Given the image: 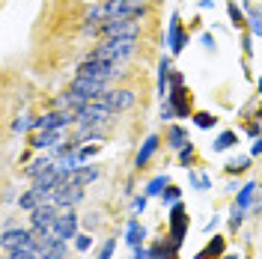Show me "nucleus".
<instances>
[{
  "mask_svg": "<svg viewBox=\"0 0 262 259\" xmlns=\"http://www.w3.org/2000/svg\"><path fill=\"white\" fill-rule=\"evenodd\" d=\"M111 116H114V111H111L107 104H101V101H90V104H83L81 111L75 114V122H78V125H104Z\"/></svg>",
  "mask_w": 262,
  "mask_h": 259,
  "instance_id": "nucleus-2",
  "label": "nucleus"
},
{
  "mask_svg": "<svg viewBox=\"0 0 262 259\" xmlns=\"http://www.w3.org/2000/svg\"><path fill=\"white\" fill-rule=\"evenodd\" d=\"M203 45H206V48H214V39H212V36H209V33L203 36Z\"/></svg>",
  "mask_w": 262,
  "mask_h": 259,
  "instance_id": "nucleus-36",
  "label": "nucleus"
},
{
  "mask_svg": "<svg viewBox=\"0 0 262 259\" xmlns=\"http://www.w3.org/2000/svg\"><path fill=\"white\" fill-rule=\"evenodd\" d=\"M256 188H259V185H256V182H247L245 188H242V191H238V197H235V209H242V211H245L247 206H250V203H253V197H256Z\"/></svg>",
  "mask_w": 262,
  "mask_h": 259,
  "instance_id": "nucleus-16",
  "label": "nucleus"
},
{
  "mask_svg": "<svg viewBox=\"0 0 262 259\" xmlns=\"http://www.w3.org/2000/svg\"><path fill=\"white\" fill-rule=\"evenodd\" d=\"M250 155H262V137H256V143L250 149Z\"/></svg>",
  "mask_w": 262,
  "mask_h": 259,
  "instance_id": "nucleus-35",
  "label": "nucleus"
},
{
  "mask_svg": "<svg viewBox=\"0 0 262 259\" xmlns=\"http://www.w3.org/2000/svg\"><path fill=\"white\" fill-rule=\"evenodd\" d=\"M221 250H224V239H214V242L209 244V253H212V256H221Z\"/></svg>",
  "mask_w": 262,
  "mask_h": 259,
  "instance_id": "nucleus-29",
  "label": "nucleus"
},
{
  "mask_svg": "<svg viewBox=\"0 0 262 259\" xmlns=\"http://www.w3.org/2000/svg\"><path fill=\"white\" fill-rule=\"evenodd\" d=\"M256 119H262V101H259V114H256Z\"/></svg>",
  "mask_w": 262,
  "mask_h": 259,
  "instance_id": "nucleus-37",
  "label": "nucleus"
},
{
  "mask_svg": "<svg viewBox=\"0 0 262 259\" xmlns=\"http://www.w3.org/2000/svg\"><path fill=\"white\" fill-rule=\"evenodd\" d=\"M155 149H158V137H155V134H149V137H146V143H143V149L137 152V158H134V164H137V167H143V164H146L149 158L155 155Z\"/></svg>",
  "mask_w": 262,
  "mask_h": 259,
  "instance_id": "nucleus-17",
  "label": "nucleus"
},
{
  "mask_svg": "<svg viewBox=\"0 0 262 259\" xmlns=\"http://www.w3.org/2000/svg\"><path fill=\"white\" fill-rule=\"evenodd\" d=\"M167 188H170V179H167V176H155L146 185V197H158V194H164Z\"/></svg>",
  "mask_w": 262,
  "mask_h": 259,
  "instance_id": "nucleus-18",
  "label": "nucleus"
},
{
  "mask_svg": "<svg viewBox=\"0 0 262 259\" xmlns=\"http://www.w3.org/2000/svg\"><path fill=\"white\" fill-rule=\"evenodd\" d=\"M96 101H101V104H107L114 114H119V111H128L131 104L137 101V96L131 93V90H104L101 96L96 98Z\"/></svg>",
  "mask_w": 262,
  "mask_h": 259,
  "instance_id": "nucleus-7",
  "label": "nucleus"
},
{
  "mask_svg": "<svg viewBox=\"0 0 262 259\" xmlns=\"http://www.w3.org/2000/svg\"><path fill=\"white\" fill-rule=\"evenodd\" d=\"M96 179H98V170H96V167H75V170L66 176V182H72V185L83 188V185H90V182H96Z\"/></svg>",
  "mask_w": 262,
  "mask_h": 259,
  "instance_id": "nucleus-11",
  "label": "nucleus"
},
{
  "mask_svg": "<svg viewBox=\"0 0 262 259\" xmlns=\"http://www.w3.org/2000/svg\"><path fill=\"white\" fill-rule=\"evenodd\" d=\"M247 24H250V33H253V36H262V6H259V9H256V6L250 9Z\"/></svg>",
  "mask_w": 262,
  "mask_h": 259,
  "instance_id": "nucleus-21",
  "label": "nucleus"
},
{
  "mask_svg": "<svg viewBox=\"0 0 262 259\" xmlns=\"http://www.w3.org/2000/svg\"><path fill=\"white\" fill-rule=\"evenodd\" d=\"M242 227V209L232 211V218H229V229H238Z\"/></svg>",
  "mask_w": 262,
  "mask_h": 259,
  "instance_id": "nucleus-31",
  "label": "nucleus"
},
{
  "mask_svg": "<svg viewBox=\"0 0 262 259\" xmlns=\"http://www.w3.org/2000/svg\"><path fill=\"white\" fill-rule=\"evenodd\" d=\"M134 3H143V0H134Z\"/></svg>",
  "mask_w": 262,
  "mask_h": 259,
  "instance_id": "nucleus-40",
  "label": "nucleus"
},
{
  "mask_svg": "<svg viewBox=\"0 0 262 259\" xmlns=\"http://www.w3.org/2000/svg\"><path fill=\"white\" fill-rule=\"evenodd\" d=\"M140 30V24L134 21V18H116V21H104V39H122V36H137Z\"/></svg>",
  "mask_w": 262,
  "mask_h": 259,
  "instance_id": "nucleus-8",
  "label": "nucleus"
},
{
  "mask_svg": "<svg viewBox=\"0 0 262 259\" xmlns=\"http://www.w3.org/2000/svg\"><path fill=\"white\" fill-rule=\"evenodd\" d=\"M185 232H188V211H185L182 203H176V206H170V239L182 244Z\"/></svg>",
  "mask_w": 262,
  "mask_h": 259,
  "instance_id": "nucleus-9",
  "label": "nucleus"
},
{
  "mask_svg": "<svg viewBox=\"0 0 262 259\" xmlns=\"http://www.w3.org/2000/svg\"><path fill=\"white\" fill-rule=\"evenodd\" d=\"M143 235H146V232H143V227H140L137 221H131V224H128V244H131V247H140Z\"/></svg>",
  "mask_w": 262,
  "mask_h": 259,
  "instance_id": "nucleus-20",
  "label": "nucleus"
},
{
  "mask_svg": "<svg viewBox=\"0 0 262 259\" xmlns=\"http://www.w3.org/2000/svg\"><path fill=\"white\" fill-rule=\"evenodd\" d=\"M116 72H119V66L114 63H101V60H93V57H86L78 69V78H93V81H111Z\"/></svg>",
  "mask_w": 262,
  "mask_h": 259,
  "instance_id": "nucleus-3",
  "label": "nucleus"
},
{
  "mask_svg": "<svg viewBox=\"0 0 262 259\" xmlns=\"http://www.w3.org/2000/svg\"><path fill=\"white\" fill-rule=\"evenodd\" d=\"M179 158H182V164H191V161H194V146H185V149H179Z\"/></svg>",
  "mask_w": 262,
  "mask_h": 259,
  "instance_id": "nucleus-27",
  "label": "nucleus"
},
{
  "mask_svg": "<svg viewBox=\"0 0 262 259\" xmlns=\"http://www.w3.org/2000/svg\"><path fill=\"white\" fill-rule=\"evenodd\" d=\"M170 83H173V69H170L167 60H161V69H158V96H161V98H167Z\"/></svg>",
  "mask_w": 262,
  "mask_h": 259,
  "instance_id": "nucleus-13",
  "label": "nucleus"
},
{
  "mask_svg": "<svg viewBox=\"0 0 262 259\" xmlns=\"http://www.w3.org/2000/svg\"><path fill=\"white\" fill-rule=\"evenodd\" d=\"M245 167H247V158H245V155H242V158H232V161L227 164V170H229V173H242Z\"/></svg>",
  "mask_w": 262,
  "mask_h": 259,
  "instance_id": "nucleus-25",
  "label": "nucleus"
},
{
  "mask_svg": "<svg viewBox=\"0 0 262 259\" xmlns=\"http://www.w3.org/2000/svg\"><path fill=\"white\" fill-rule=\"evenodd\" d=\"M259 93H262V78H259Z\"/></svg>",
  "mask_w": 262,
  "mask_h": 259,
  "instance_id": "nucleus-39",
  "label": "nucleus"
},
{
  "mask_svg": "<svg viewBox=\"0 0 262 259\" xmlns=\"http://www.w3.org/2000/svg\"><path fill=\"white\" fill-rule=\"evenodd\" d=\"M238 143V137H235V131H224V134H217V140H214V152H224L229 146Z\"/></svg>",
  "mask_w": 262,
  "mask_h": 259,
  "instance_id": "nucleus-19",
  "label": "nucleus"
},
{
  "mask_svg": "<svg viewBox=\"0 0 262 259\" xmlns=\"http://www.w3.org/2000/svg\"><path fill=\"white\" fill-rule=\"evenodd\" d=\"M72 90H75V93H81L83 98H90V101H96V98L107 90V83H104V81H93V78H78V75H75Z\"/></svg>",
  "mask_w": 262,
  "mask_h": 259,
  "instance_id": "nucleus-10",
  "label": "nucleus"
},
{
  "mask_svg": "<svg viewBox=\"0 0 262 259\" xmlns=\"http://www.w3.org/2000/svg\"><path fill=\"white\" fill-rule=\"evenodd\" d=\"M57 214H60V209H57L54 203H42L39 209H33V214H30V229H33V235L51 232L54 221H57Z\"/></svg>",
  "mask_w": 262,
  "mask_h": 259,
  "instance_id": "nucleus-4",
  "label": "nucleus"
},
{
  "mask_svg": "<svg viewBox=\"0 0 262 259\" xmlns=\"http://www.w3.org/2000/svg\"><path fill=\"white\" fill-rule=\"evenodd\" d=\"M134 209H137V211L146 209V197H137V200H134Z\"/></svg>",
  "mask_w": 262,
  "mask_h": 259,
  "instance_id": "nucleus-34",
  "label": "nucleus"
},
{
  "mask_svg": "<svg viewBox=\"0 0 262 259\" xmlns=\"http://www.w3.org/2000/svg\"><path fill=\"white\" fill-rule=\"evenodd\" d=\"M194 122H196V128H214V122H217V119H214L212 114H196Z\"/></svg>",
  "mask_w": 262,
  "mask_h": 259,
  "instance_id": "nucleus-23",
  "label": "nucleus"
},
{
  "mask_svg": "<svg viewBox=\"0 0 262 259\" xmlns=\"http://www.w3.org/2000/svg\"><path fill=\"white\" fill-rule=\"evenodd\" d=\"M114 247H116V242L111 239V242H107L104 247H101V253H98V259H111V256H114Z\"/></svg>",
  "mask_w": 262,
  "mask_h": 259,
  "instance_id": "nucleus-28",
  "label": "nucleus"
},
{
  "mask_svg": "<svg viewBox=\"0 0 262 259\" xmlns=\"http://www.w3.org/2000/svg\"><path fill=\"white\" fill-rule=\"evenodd\" d=\"M179 194H182V191H179V188H167V191H164V203H170V206H176V203H179Z\"/></svg>",
  "mask_w": 262,
  "mask_h": 259,
  "instance_id": "nucleus-26",
  "label": "nucleus"
},
{
  "mask_svg": "<svg viewBox=\"0 0 262 259\" xmlns=\"http://www.w3.org/2000/svg\"><path fill=\"white\" fill-rule=\"evenodd\" d=\"M33 122L36 119H30V116H18L15 122H12V131H27V128H33Z\"/></svg>",
  "mask_w": 262,
  "mask_h": 259,
  "instance_id": "nucleus-24",
  "label": "nucleus"
},
{
  "mask_svg": "<svg viewBox=\"0 0 262 259\" xmlns=\"http://www.w3.org/2000/svg\"><path fill=\"white\" fill-rule=\"evenodd\" d=\"M253 209L262 211V188H256V197H253Z\"/></svg>",
  "mask_w": 262,
  "mask_h": 259,
  "instance_id": "nucleus-33",
  "label": "nucleus"
},
{
  "mask_svg": "<svg viewBox=\"0 0 262 259\" xmlns=\"http://www.w3.org/2000/svg\"><path fill=\"white\" fill-rule=\"evenodd\" d=\"M134 45H137V36H122V39H104L90 57L93 60H101V63H114L122 66L134 54Z\"/></svg>",
  "mask_w": 262,
  "mask_h": 259,
  "instance_id": "nucleus-1",
  "label": "nucleus"
},
{
  "mask_svg": "<svg viewBox=\"0 0 262 259\" xmlns=\"http://www.w3.org/2000/svg\"><path fill=\"white\" fill-rule=\"evenodd\" d=\"M63 140V128H57V131H42L36 140H33V146L36 149H51V146H57Z\"/></svg>",
  "mask_w": 262,
  "mask_h": 259,
  "instance_id": "nucleus-15",
  "label": "nucleus"
},
{
  "mask_svg": "<svg viewBox=\"0 0 262 259\" xmlns=\"http://www.w3.org/2000/svg\"><path fill=\"white\" fill-rule=\"evenodd\" d=\"M182 48H185V33H182L179 15L173 12V18H170V51H173V54H179Z\"/></svg>",
  "mask_w": 262,
  "mask_h": 259,
  "instance_id": "nucleus-12",
  "label": "nucleus"
},
{
  "mask_svg": "<svg viewBox=\"0 0 262 259\" xmlns=\"http://www.w3.org/2000/svg\"><path fill=\"white\" fill-rule=\"evenodd\" d=\"M227 12H229V18H232V24H235V27H245V24H247L245 15H242V9H238L235 3H229V6H227Z\"/></svg>",
  "mask_w": 262,
  "mask_h": 259,
  "instance_id": "nucleus-22",
  "label": "nucleus"
},
{
  "mask_svg": "<svg viewBox=\"0 0 262 259\" xmlns=\"http://www.w3.org/2000/svg\"><path fill=\"white\" fill-rule=\"evenodd\" d=\"M90 244H93V239H90V235H78L75 247H78V250H90Z\"/></svg>",
  "mask_w": 262,
  "mask_h": 259,
  "instance_id": "nucleus-30",
  "label": "nucleus"
},
{
  "mask_svg": "<svg viewBox=\"0 0 262 259\" xmlns=\"http://www.w3.org/2000/svg\"><path fill=\"white\" fill-rule=\"evenodd\" d=\"M81 200H83V188L72 185V182H66V179L54 188V194H51V203H54L57 209H72V206L81 203Z\"/></svg>",
  "mask_w": 262,
  "mask_h": 259,
  "instance_id": "nucleus-5",
  "label": "nucleus"
},
{
  "mask_svg": "<svg viewBox=\"0 0 262 259\" xmlns=\"http://www.w3.org/2000/svg\"><path fill=\"white\" fill-rule=\"evenodd\" d=\"M131 259H152V253L143 250V247H134V256H131Z\"/></svg>",
  "mask_w": 262,
  "mask_h": 259,
  "instance_id": "nucleus-32",
  "label": "nucleus"
},
{
  "mask_svg": "<svg viewBox=\"0 0 262 259\" xmlns=\"http://www.w3.org/2000/svg\"><path fill=\"white\" fill-rule=\"evenodd\" d=\"M221 259H238V256H221Z\"/></svg>",
  "mask_w": 262,
  "mask_h": 259,
  "instance_id": "nucleus-38",
  "label": "nucleus"
},
{
  "mask_svg": "<svg viewBox=\"0 0 262 259\" xmlns=\"http://www.w3.org/2000/svg\"><path fill=\"white\" fill-rule=\"evenodd\" d=\"M51 235H57L60 242H69V239H78V214L72 209H63L57 214L54 227H51Z\"/></svg>",
  "mask_w": 262,
  "mask_h": 259,
  "instance_id": "nucleus-6",
  "label": "nucleus"
},
{
  "mask_svg": "<svg viewBox=\"0 0 262 259\" xmlns=\"http://www.w3.org/2000/svg\"><path fill=\"white\" fill-rule=\"evenodd\" d=\"M167 143L173 146V149H185V146H191L188 131L179 128V125H170V128H167Z\"/></svg>",
  "mask_w": 262,
  "mask_h": 259,
  "instance_id": "nucleus-14",
  "label": "nucleus"
}]
</instances>
